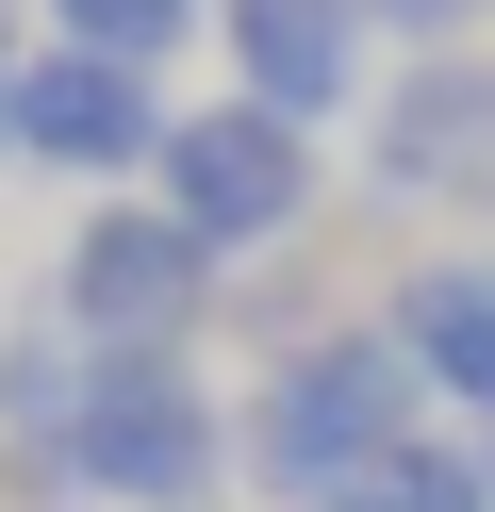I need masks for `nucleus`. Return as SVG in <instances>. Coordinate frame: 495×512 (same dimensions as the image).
<instances>
[{"label": "nucleus", "instance_id": "obj_14", "mask_svg": "<svg viewBox=\"0 0 495 512\" xmlns=\"http://www.w3.org/2000/svg\"><path fill=\"white\" fill-rule=\"evenodd\" d=\"M0 166H17V67H0Z\"/></svg>", "mask_w": 495, "mask_h": 512}, {"label": "nucleus", "instance_id": "obj_12", "mask_svg": "<svg viewBox=\"0 0 495 512\" xmlns=\"http://www.w3.org/2000/svg\"><path fill=\"white\" fill-rule=\"evenodd\" d=\"M363 34H396V67H413V50H479L495 34V0H347Z\"/></svg>", "mask_w": 495, "mask_h": 512}, {"label": "nucleus", "instance_id": "obj_5", "mask_svg": "<svg viewBox=\"0 0 495 512\" xmlns=\"http://www.w3.org/2000/svg\"><path fill=\"white\" fill-rule=\"evenodd\" d=\"M363 199L380 215H479V248H495V50H413L363 100Z\"/></svg>", "mask_w": 495, "mask_h": 512}, {"label": "nucleus", "instance_id": "obj_7", "mask_svg": "<svg viewBox=\"0 0 495 512\" xmlns=\"http://www.w3.org/2000/svg\"><path fill=\"white\" fill-rule=\"evenodd\" d=\"M363 17L347 0H215V67H231V100H264V116H297V133H347L380 83H363Z\"/></svg>", "mask_w": 495, "mask_h": 512}, {"label": "nucleus", "instance_id": "obj_13", "mask_svg": "<svg viewBox=\"0 0 495 512\" xmlns=\"http://www.w3.org/2000/svg\"><path fill=\"white\" fill-rule=\"evenodd\" d=\"M17 17H33V0H0V67H33V50H50V34H17Z\"/></svg>", "mask_w": 495, "mask_h": 512}, {"label": "nucleus", "instance_id": "obj_15", "mask_svg": "<svg viewBox=\"0 0 495 512\" xmlns=\"http://www.w3.org/2000/svg\"><path fill=\"white\" fill-rule=\"evenodd\" d=\"M462 430H479V463H495V413H462Z\"/></svg>", "mask_w": 495, "mask_h": 512}, {"label": "nucleus", "instance_id": "obj_3", "mask_svg": "<svg viewBox=\"0 0 495 512\" xmlns=\"http://www.w3.org/2000/svg\"><path fill=\"white\" fill-rule=\"evenodd\" d=\"M50 314L83 331V364H165V347H198V331L231 314V265L149 199V182H132V199H83V215H66Z\"/></svg>", "mask_w": 495, "mask_h": 512}, {"label": "nucleus", "instance_id": "obj_2", "mask_svg": "<svg viewBox=\"0 0 495 512\" xmlns=\"http://www.w3.org/2000/svg\"><path fill=\"white\" fill-rule=\"evenodd\" d=\"M215 479H248V446H231V397L198 380V347H165V364H83L66 512H215Z\"/></svg>", "mask_w": 495, "mask_h": 512}, {"label": "nucleus", "instance_id": "obj_9", "mask_svg": "<svg viewBox=\"0 0 495 512\" xmlns=\"http://www.w3.org/2000/svg\"><path fill=\"white\" fill-rule=\"evenodd\" d=\"M215 331L281 364V347H314V331H347V265H330L314 232H297V248H264V265H231V314H215Z\"/></svg>", "mask_w": 495, "mask_h": 512}, {"label": "nucleus", "instance_id": "obj_8", "mask_svg": "<svg viewBox=\"0 0 495 512\" xmlns=\"http://www.w3.org/2000/svg\"><path fill=\"white\" fill-rule=\"evenodd\" d=\"M380 314H396V347H413V380H429L446 413H495V248H429V265H396Z\"/></svg>", "mask_w": 495, "mask_h": 512}, {"label": "nucleus", "instance_id": "obj_11", "mask_svg": "<svg viewBox=\"0 0 495 512\" xmlns=\"http://www.w3.org/2000/svg\"><path fill=\"white\" fill-rule=\"evenodd\" d=\"M66 50H116V67H182L198 34H215V0H33Z\"/></svg>", "mask_w": 495, "mask_h": 512}, {"label": "nucleus", "instance_id": "obj_10", "mask_svg": "<svg viewBox=\"0 0 495 512\" xmlns=\"http://www.w3.org/2000/svg\"><path fill=\"white\" fill-rule=\"evenodd\" d=\"M314 512H495V463H479V430H413V446H380V463H363L347 496H314Z\"/></svg>", "mask_w": 495, "mask_h": 512}, {"label": "nucleus", "instance_id": "obj_4", "mask_svg": "<svg viewBox=\"0 0 495 512\" xmlns=\"http://www.w3.org/2000/svg\"><path fill=\"white\" fill-rule=\"evenodd\" d=\"M314 149H330V133H297V116H264V100H182L149 199L182 215L215 265H264V248H297V232L330 215V166H314Z\"/></svg>", "mask_w": 495, "mask_h": 512}, {"label": "nucleus", "instance_id": "obj_6", "mask_svg": "<svg viewBox=\"0 0 495 512\" xmlns=\"http://www.w3.org/2000/svg\"><path fill=\"white\" fill-rule=\"evenodd\" d=\"M165 133H182L165 67H116V50H66V34L17 67V166L66 182V199H132L165 166Z\"/></svg>", "mask_w": 495, "mask_h": 512}, {"label": "nucleus", "instance_id": "obj_1", "mask_svg": "<svg viewBox=\"0 0 495 512\" xmlns=\"http://www.w3.org/2000/svg\"><path fill=\"white\" fill-rule=\"evenodd\" d=\"M429 380H413V347H396V314L363 298L347 331H314V347H281V364L248 380V397H231V446H248V479L281 512H314V496H347L363 463H380V446H413L429 430Z\"/></svg>", "mask_w": 495, "mask_h": 512}]
</instances>
